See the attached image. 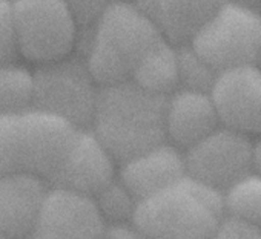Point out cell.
<instances>
[{
  "label": "cell",
  "mask_w": 261,
  "mask_h": 239,
  "mask_svg": "<svg viewBox=\"0 0 261 239\" xmlns=\"http://www.w3.org/2000/svg\"><path fill=\"white\" fill-rule=\"evenodd\" d=\"M168 97L149 92L134 80L100 84L88 129L121 164L168 140Z\"/></svg>",
  "instance_id": "cell-1"
},
{
  "label": "cell",
  "mask_w": 261,
  "mask_h": 239,
  "mask_svg": "<svg viewBox=\"0 0 261 239\" xmlns=\"http://www.w3.org/2000/svg\"><path fill=\"white\" fill-rule=\"evenodd\" d=\"M79 128L39 107L0 115V173H27L51 181Z\"/></svg>",
  "instance_id": "cell-2"
},
{
  "label": "cell",
  "mask_w": 261,
  "mask_h": 239,
  "mask_svg": "<svg viewBox=\"0 0 261 239\" xmlns=\"http://www.w3.org/2000/svg\"><path fill=\"white\" fill-rule=\"evenodd\" d=\"M224 215L223 193L186 175L140 199L130 222L151 239H209Z\"/></svg>",
  "instance_id": "cell-3"
},
{
  "label": "cell",
  "mask_w": 261,
  "mask_h": 239,
  "mask_svg": "<svg viewBox=\"0 0 261 239\" xmlns=\"http://www.w3.org/2000/svg\"><path fill=\"white\" fill-rule=\"evenodd\" d=\"M160 39L155 23L136 4L111 0L91 31L86 66L100 84L130 80Z\"/></svg>",
  "instance_id": "cell-4"
},
{
  "label": "cell",
  "mask_w": 261,
  "mask_h": 239,
  "mask_svg": "<svg viewBox=\"0 0 261 239\" xmlns=\"http://www.w3.org/2000/svg\"><path fill=\"white\" fill-rule=\"evenodd\" d=\"M188 45L217 74L253 65L261 49V14L252 7L226 0Z\"/></svg>",
  "instance_id": "cell-5"
},
{
  "label": "cell",
  "mask_w": 261,
  "mask_h": 239,
  "mask_svg": "<svg viewBox=\"0 0 261 239\" xmlns=\"http://www.w3.org/2000/svg\"><path fill=\"white\" fill-rule=\"evenodd\" d=\"M17 51L48 63L71 55L79 29L65 0H13Z\"/></svg>",
  "instance_id": "cell-6"
},
{
  "label": "cell",
  "mask_w": 261,
  "mask_h": 239,
  "mask_svg": "<svg viewBox=\"0 0 261 239\" xmlns=\"http://www.w3.org/2000/svg\"><path fill=\"white\" fill-rule=\"evenodd\" d=\"M31 74L33 107L54 112L79 129L89 128L98 87L86 62L68 55L40 63V68Z\"/></svg>",
  "instance_id": "cell-7"
},
{
  "label": "cell",
  "mask_w": 261,
  "mask_h": 239,
  "mask_svg": "<svg viewBox=\"0 0 261 239\" xmlns=\"http://www.w3.org/2000/svg\"><path fill=\"white\" fill-rule=\"evenodd\" d=\"M183 157L188 176L221 193L252 173V141L224 126L188 147Z\"/></svg>",
  "instance_id": "cell-8"
},
{
  "label": "cell",
  "mask_w": 261,
  "mask_h": 239,
  "mask_svg": "<svg viewBox=\"0 0 261 239\" xmlns=\"http://www.w3.org/2000/svg\"><path fill=\"white\" fill-rule=\"evenodd\" d=\"M105 227L92 196L49 186L27 239H103Z\"/></svg>",
  "instance_id": "cell-9"
},
{
  "label": "cell",
  "mask_w": 261,
  "mask_h": 239,
  "mask_svg": "<svg viewBox=\"0 0 261 239\" xmlns=\"http://www.w3.org/2000/svg\"><path fill=\"white\" fill-rule=\"evenodd\" d=\"M209 95L221 126L247 137L261 134V72L255 65L218 72Z\"/></svg>",
  "instance_id": "cell-10"
},
{
  "label": "cell",
  "mask_w": 261,
  "mask_h": 239,
  "mask_svg": "<svg viewBox=\"0 0 261 239\" xmlns=\"http://www.w3.org/2000/svg\"><path fill=\"white\" fill-rule=\"evenodd\" d=\"M115 178V160L91 129H79L49 186L95 196Z\"/></svg>",
  "instance_id": "cell-11"
},
{
  "label": "cell",
  "mask_w": 261,
  "mask_h": 239,
  "mask_svg": "<svg viewBox=\"0 0 261 239\" xmlns=\"http://www.w3.org/2000/svg\"><path fill=\"white\" fill-rule=\"evenodd\" d=\"M186 176L185 157L169 143H160L121 163L118 180L137 201Z\"/></svg>",
  "instance_id": "cell-12"
},
{
  "label": "cell",
  "mask_w": 261,
  "mask_h": 239,
  "mask_svg": "<svg viewBox=\"0 0 261 239\" xmlns=\"http://www.w3.org/2000/svg\"><path fill=\"white\" fill-rule=\"evenodd\" d=\"M49 190L48 181L27 173H0V231L27 239Z\"/></svg>",
  "instance_id": "cell-13"
},
{
  "label": "cell",
  "mask_w": 261,
  "mask_h": 239,
  "mask_svg": "<svg viewBox=\"0 0 261 239\" xmlns=\"http://www.w3.org/2000/svg\"><path fill=\"white\" fill-rule=\"evenodd\" d=\"M165 126L166 138L188 149L221 125L209 92L183 87L168 97Z\"/></svg>",
  "instance_id": "cell-14"
},
{
  "label": "cell",
  "mask_w": 261,
  "mask_h": 239,
  "mask_svg": "<svg viewBox=\"0 0 261 239\" xmlns=\"http://www.w3.org/2000/svg\"><path fill=\"white\" fill-rule=\"evenodd\" d=\"M226 0H137V7L172 45H188Z\"/></svg>",
  "instance_id": "cell-15"
},
{
  "label": "cell",
  "mask_w": 261,
  "mask_h": 239,
  "mask_svg": "<svg viewBox=\"0 0 261 239\" xmlns=\"http://www.w3.org/2000/svg\"><path fill=\"white\" fill-rule=\"evenodd\" d=\"M130 80L149 92L169 95L180 84L175 45L160 39L143 55Z\"/></svg>",
  "instance_id": "cell-16"
},
{
  "label": "cell",
  "mask_w": 261,
  "mask_h": 239,
  "mask_svg": "<svg viewBox=\"0 0 261 239\" xmlns=\"http://www.w3.org/2000/svg\"><path fill=\"white\" fill-rule=\"evenodd\" d=\"M224 212L229 216L261 227V176L249 173L223 192Z\"/></svg>",
  "instance_id": "cell-17"
},
{
  "label": "cell",
  "mask_w": 261,
  "mask_h": 239,
  "mask_svg": "<svg viewBox=\"0 0 261 239\" xmlns=\"http://www.w3.org/2000/svg\"><path fill=\"white\" fill-rule=\"evenodd\" d=\"M33 74L14 63H0V115L31 106Z\"/></svg>",
  "instance_id": "cell-18"
},
{
  "label": "cell",
  "mask_w": 261,
  "mask_h": 239,
  "mask_svg": "<svg viewBox=\"0 0 261 239\" xmlns=\"http://www.w3.org/2000/svg\"><path fill=\"white\" fill-rule=\"evenodd\" d=\"M94 201L105 222H130L139 202L118 178H114L101 189L94 196Z\"/></svg>",
  "instance_id": "cell-19"
},
{
  "label": "cell",
  "mask_w": 261,
  "mask_h": 239,
  "mask_svg": "<svg viewBox=\"0 0 261 239\" xmlns=\"http://www.w3.org/2000/svg\"><path fill=\"white\" fill-rule=\"evenodd\" d=\"M177 51L178 57V78L186 89H197L209 92L212 81L217 75L194 51L189 45H180Z\"/></svg>",
  "instance_id": "cell-20"
},
{
  "label": "cell",
  "mask_w": 261,
  "mask_h": 239,
  "mask_svg": "<svg viewBox=\"0 0 261 239\" xmlns=\"http://www.w3.org/2000/svg\"><path fill=\"white\" fill-rule=\"evenodd\" d=\"M17 55L13 0H0V63H14Z\"/></svg>",
  "instance_id": "cell-21"
},
{
  "label": "cell",
  "mask_w": 261,
  "mask_h": 239,
  "mask_svg": "<svg viewBox=\"0 0 261 239\" xmlns=\"http://www.w3.org/2000/svg\"><path fill=\"white\" fill-rule=\"evenodd\" d=\"M65 2L75 20L77 29H80L86 26L94 28L111 0H65Z\"/></svg>",
  "instance_id": "cell-22"
},
{
  "label": "cell",
  "mask_w": 261,
  "mask_h": 239,
  "mask_svg": "<svg viewBox=\"0 0 261 239\" xmlns=\"http://www.w3.org/2000/svg\"><path fill=\"white\" fill-rule=\"evenodd\" d=\"M209 239H261V227L224 215Z\"/></svg>",
  "instance_id": "cell-23"
},
{
  "label": "cell",
  "mask_w": 261,
  "mask_h": 239,
  "mask_svg": "<svg viewBox=\"0 0 261 239\" xmlns=\"http://www.w3.org/2000/svg\"><path fill=\"white\" fill-rule=\"evenodd\" d=\"M142 233L133 222H106L103 239H142Z\"/></svg>",
  "instance_id": "cell-24"
},
{
  "label": "cell",
  "mask_w": 261,
  "mask_h": 239,
  "mask_svg": "<svg viewBox=\"0 0 261 239\" xmlns=\"http://www.w3.org/2000/svg\"><path fill=\"white\" fill-rule=\"evenodd\" d=\"M252 173L261 176V134L259 138L252 143Z\"/></svg>",
  "instance_id": "cell-25"
},
{
  "label": "cell",
  "mask_w": 261,
  "mask_h": 239,
  "mask_svg": "<svg viewBox=\"0 0 261 239\" xmlns=\"http://www.w3.org/2000/svg\"><path fill=\"white\" fill-rule=\"evenodd\" d=\"M235 2L247 5V7H252L255 10H256V7H261V0H235Z\"/></svg>",
  "instance_id": "cell-26"
},
{
  "label": "cell",
  "mask_w": 261,
  "mask_h": 239,
  "mask_svg": "<svg viewBox=\"0 0 261 239\" xmlns=\"http://www.w3.org/2000/svg\"><path fill=\"white\" fill-rule=\"evenodd\" d=\"M258 69H259V72H261V49H259V52H258V55H256V60H255V63H253Z\"/></svg>",
  "instance_id": "cell-27"
},
{
  "label": "cell",
  "mask_w": 261,
  "mask_h": 239,
  "mask_svg": "<svg viewBox=\"0 0 261 239\" xmlns=\"http://www.w3.org/2000/svg\"><path fill=\"white\" fill-rule=\"evenodd\" d=\"M0 239H13V237H10V236H7V234H4L2 231H0Z\"/></svg>",
  "instance_id": "cell-28"
},
{
  "label": "cell",
  "mask_w": 261,
  "mask_h": 239,
  "mask_svg": "<svg viewBox=\"0 0 261 239\" xmlns=\"http://www.w3.org/2000/svg\"><path fill=\"white\" fill-rule=\"evenodd\" d=\"M142 239H151V237H146V236H142Z\"/></svg>",
  "instance_id": "cell-29"
},
{
  "label": "cell",
  "mask_w": 261,
  "mask_h": 239,
  "mask_svg": "<svg viewBox=\"0 0 261 239\" xmlns=\"http://www.w3.org/2000/svg\"><path fill=\"white\" fill-rule=\"evenodd\" d=\"M259 14H261V13H259Z\"/></svg>",
  "instance_id": "cell-30"
}]
</instances>
